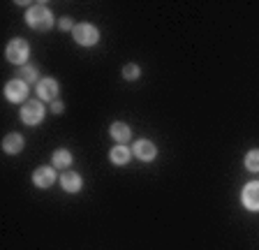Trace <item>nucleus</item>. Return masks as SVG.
Here are the masks:
<instances>
[{
  "label": "nucleus",
  "instance_id": "obj_19",
  "mask_svg": "<svg viewBox=\"0 0 259 250\" xmlns=\"http://www.w3.org/2000/svg\"><path fill=\"white\" fill-rule=\"evenodd\" d=\"M63 102H54V104H51V111H54V114H60V111H63Z\"/></svg>",
  "mask_w": 259,
  "mask_h": 250
},
{
  "label": "nucleus",
  "instance_id": "obj_4",
  "mask_svg": "<svg viewBox=\"0 0 259 250\" xmlns=\"http://www.w3.org/2000/svg\"><path fill=\"white\" fill-rule=\"evenodd\" d=\"M21 120L26 125H37V123H42L44 120V107H42V102H26L21 107Z\"/></svg>",
  "mask_w": 259,
  "mask_h": 250
},
{
  "label": "nucleus",
  "instance_id": "obj_10",
  "mask_svg": "<svg viewBox=\"0 0 259 250\" xmlns=\"http://www.w3.org/2000/svg\"><path fill=\"white\" fill-rule=\"evenodd\" d=\"M60 185H63L65 192H79L83 181H81V176L74 174V172H65V174L60 176Z\"/></svg>",
  "mask_w": 259,
  "mask_h": 250
},
{
  "label": "nucleus",
  "instance_id": "obj_5",
  "mask_svg": "<svg viewBox=\"0 0 259 250\" xmlns=\"http://www.w3.org/2000/svg\"><path fill=\"white\" fill-rule=\"evenodd\" d=\"M5 98L10 102H26L28 98V84L21 81V79H14L5 86Z\"/></svg>",
  "mask_w": 259,
  "mask_h": 250
},
{
  "label": "nucleus",
  "instance_id": "obj_12",
  "mask_svg": "<svg viewBox=\"0 0 259 250\" xmlns=\"http://www.w3.org/2000/svg\"><path fill=\"white\" fill-rule=\"evenodd\" d=\"M109 132H111V137L116 139V142H120V144H125V142L132 139V130H130L125 123H113L111 128H109Z\"/></svg>",
  "mask_w": 259,
  "mask_h": 250
},
{
  "label": "nucleus",
  "instance_id": "obj_2",
  "mask_svg": "<svg viewBox=\"0 0 259 250\" xmlns=\"http://www.w3.org/2000/svg\"><path fill=\"white\" fill-rule=\"evenodd\" d=\"M72 35H74V39L81 47H95L97 39H100V30L93 23H76Z\"/></svg>",
  "mask_w": 259,
  "mask_h": 250
},
{
  "label": "nucleus",
  "instance_id": "obj_7",
  "mask_svg": "<svg viewBox=\"0 0 259 250\" xmlns=\"http://www.w3.org/2000/svg\"><path fill=\"white\" fill-rule=\"evenodd\" d=\"M243 206L248 211H259V181H252L243 188Z\"/></svg>",
  "mask_w": 259,
  "mask_h": 250
},
{
  "label": "nucleus",
  "instance_id": "obj_18",
  "mask_svg": "<svg viewBox=\"0 0 259 250\" xmlns=\"http://www.w3.org/2000/svg\"><path fill=\"white\" fill-rule=\"evenodd\" d=\"M60 28H63V30H74V23H72V19H60Z\"/></svg>",
  "mask_w": 259,
  "mask_h": 250
},
{
  "label": "nucleus",
  "instance_id": "obj_9",
  "mask_svg": "<svg viewBox=\"0 0 259 250\" xmlns=\"http://www.w3.org/2000/svg\"><path fill=\"white\" fill-rule=\"evenodd\" d=\"M135 155L139 160H144V162H151V160H155L157 148H155V144H151L148 139H139V142L135 144Z\"/></svg>",
  "mask_w": 259,
  "mask_h": 250
},
{
  "label": "nucleus",
  "instance_id": "obj_15",
  "mask_svg": "<svg viewBox=\"0 0 259 250\" xmlns=\"http://www.w3.org/2000/svg\"><path fill=\"white\" fill-rule=\"evenodd\" d=\"M19 79H21V81H26V84H35V81H37V72L32 70V67H26V65H23L21 72H19ZM37 84H39V81H37Z\"/></svg>",
  "mask_w": 259,
  "mask_h": 250
},
{
  "label": "nucleus",
  "instance_id": "obj_11",
  "mask_svg": "<svg viewBox=\"0 0 259 250\" xmlns=\"http://www.w3.org/2000/svg\"><path fill=\"white\" fill-rule=\"evenodd\" d=\"M23 148V137L16 135V132H12V135H7L5 139H3V151L10 153V155H14V153H19Z\"/></svg>",
  "mask_w": 259,
  "mask_h": 250
},
{
  "label": "nucleus",
  "instance_id": "obj_17",
  "mask_svg": "<svg viewBox=\"0 0 259 250\" xmlns=\"http://www.w3.org/2000/svg\"><path fill=\"white\" fill-rule=\"evenodd\" d=\"M245 167H248L250 172H259V151H250L248 155H245Z\"/></svg>",
  "mask_w": 259,
  "mask_h": 250
},
{
  "label": "nucleus",
  "instance_id": "obj_6",
  "mask_svg": "<svg viewBox=\"0 0 259 250\" xmlns=\"http://www.w3.org/2000/svg\"><path fill=\"white\" fill-rule=\"evenodd\" d=\"M58 93H60V84L56 81V79H42V81L37 84V95L39 100H47V102H51V100H58Z\"/></svg>",
  "mask_w": 259,
  "mask_h": 250
},
{
  "label": "nucleus",
  "instance_id": "obj_3",
  "mask_svg": "<svg viewBox=\"0 0 259 250\" xmlns=\"http://www.w3.org/2000/svg\"><path fill=\"white\" fill-rule=\"evenodd\" d=\"M5 56H7V60H10V63H14V65H21V67H23V63H26L28 56H30L28 42H26V39H19V37L12 39V42L7 44Z\"/></svg>",
  "mask_w": 259,
  "mask_h": 250
},
{
  "label": "nucleus",
  "instance_id": "obj_1",
  "mask_svg": "<svg viewBox=\"0 0 259 250\" xmlns=\"http://www.w3.org/2000/svg\"><path fill=\"white\" fill-rule=\"evenodd\" d=\"M26 21L32 30H49L54 26V17H51L47 5H32L26 14Z\"/></svg>",
  "mask_w": 259,
  "mask_h": 250
},
{
  "label": "nucleus",
  "instance_id": "obj_13",
  "mask_svg": "<svg viewBox=\"0 0 259 250\" xmlns=\"http://www.w3.org/2000/svg\"><path fill=\"white\" fill-rule=\"evenodd\" d=\"M109 158H111L113 164H127L130 158H132V153H130L127 146H123V144H120V146H113V148H111Z\"/></svg>",
  "mask_w": 259,
  "mask_h": 250
},
{
  "label": "nucleus",
  "instance_id": "obj_8",
  "mask_svg": "<svg viewBox=\"0 0 259 250\" xmlns=\"http://www.w3.org/2000/svg\"><path fill=\"white\" fill-rule=\"evenodd\" d=\"M32 183L37 185V188H49V185H54L56 183V169L54 167L35 169V174H32Z\"/></svg>",
  "mask_w": 259,
  "mask_h": 250
},
{
  "label": "nucleus",
  "instance_id": "obj_16",
  "mask_svg": "<svg viewBox=\"0 0 259 250\" xmlns=\"http://www.w3.org/2000/svg\"><path fill=\"white\" fill-rule=\"evenodd\" d=\"M139 74H141V70H139V65H135V63H130V65L123 67V76L127 79V81H135V79H139Z\"/></svg>",
  "mask_w": 259,
  "mask_h": 250
},
{
  "label": "nucleus",
  "instance_id": "obj_14",
  "mask_svg": "<svg viewBox=\"0 0 259 250\" xmlns=\"http://www.w3.org/2000/svg\"><path fill=\"white\" fill-rule=\"evenodd\" d=\"M70 164H72V153H70V151L60 148V151L54 153V167L65 169V167H70Z\"/></svg>",
  "mask_w": 259,
  "mask_h": 250
}]
</instances>
